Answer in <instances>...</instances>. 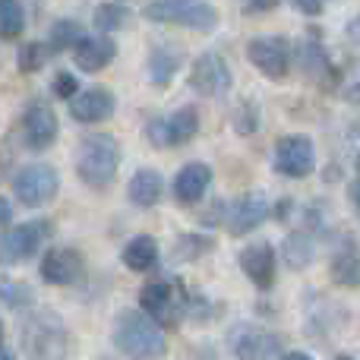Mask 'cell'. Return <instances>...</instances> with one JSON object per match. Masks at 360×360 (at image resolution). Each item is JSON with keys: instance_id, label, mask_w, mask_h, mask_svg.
<instances>
[{"instance_id": "obj_1", "label": "cell", "mask_w": 360, "mask_h": 360, "mask_svg": "<svg viewBox=\"0 0 360 360\" xmlns=\"http://www.w3.org/2000/svg\"><path fill=\"white\" fill-rule=\"evenodd\" d=\"M114 345L127 357H162L165 342L162 326L146 310H120L114 319Z\"/></svg>"}, {"instance_id": "obj_2", "label": "cell", "mask_w": 360, "mask_h": 360, "mask_svg": "<svg viewBox=\"0 0 360 360\" xmlns=\"http://www.w3.org/2000/svg\"><path fill=\"white\" fill-rule=\"evenodd\" d=\"M120 146L111 133H92L76 146V177L92 190H105L117 177Z\"/></svg>"}, {"instance_id": "obj_3", "label": "cell", "mask_w": 360, "mask_h": 360, "mask_svg": "<svg viewBox=\"0 0 360 360\" xmlns=\"http://www.w3.org/2000/svg\"><path fill=\"white\" fill-rule=\"evenodd\" d=\"M149 22L177 25V29L212 32L218 25V10L209 0H149L143 10Z\"/></svg>"}, {"instance_id": "obj_4", "label": "cell", "mask_w": 360, "mask_h": 360, "mask_svg": "<svg viewBox=\"0 0 360 360\" xmlns=\"http://www.w3.org/2000/svg\"><path fill=\"white\" fill-rule=\"evenodd\" d=\"M22 348L32 357H60L67 351V329L51 310H35L19 326Z\"/></svg>"}, {"instance_id": "obj_5", "label": "cell", "mask_w": 360, "mask_h": 360, "mask_svg": "<svg viewBox=\"0 0 360 360\" xmlns=\"http://www.w3.org/2000/svg\"><path fill=\"white\" fill-rule=\"evenodd\" d=\"M57 186H60V177L51 165L35 162L25 165L16 177H13V196L25 205V209H41L51 199L57 196Z\"/></svg>"}, {"instance_id": "obj_6", "label": "cell", "mask_w": 360, "mask_h": 360, "mask_svg": "<svg viewBox=\"0 0 360 360\" xmlns=\"http://www.w3.org/2000/svg\"><path fill=\"white\" fill-rule=\"evenodd\" d=\"M48 237H51V221H44V218L16 224L6 234H0V259L4 262L35 259V253L48 243Z\"/></svg>"}, {"instance_id": "obj_7", "label": "cell", "mask_w": 360, "mask_h": 360, "mask_svg": "<svg viewBox=\"0 0 360 360\" xmlns=\"http://www.w3.org/2000/svg\"><path fill=\"white\" fill-rule=\"evenodd\" d=\"M231 82H234V76H231V67L221 54L205 51V54H199L196 60H193L190 86H193V92H199L202 98H221V95H228Z\"/></svg>"}, {"instance_id": "obj_8", "label": "cell", "mask_w": 360, "mask_h": 360, "mask_svg": "<svg viewBox=\"0 0 360 360\" xmlns=\"http://www.w3.org/2000/svg\"><path fill=\"white\" fill-rule=\"evenodd\" d=\"M199 133V111L196 108H180L171 117H155L146 124V136L155 149H171V146L190 143Z\"/></svg>"}, {"instance_id": "obj_9", "label": "cell", "mask_w": 360, "mask_h": 360, "mask_svg": "<svg viewBox=\"0 0 360 360\" xmlns=\"http://www.w3.org/2000/svg\"><path fill=\"white\" fill-rule=\"evenodd\" d=\"M247 60L269 79H285L291 70V41L281 35H262L247 44Z\"/></svg>"}, {"instance_id": "obj_10", "label": "cell", "mask_w": 360, "mask_h": 360, "mask_svg": "<svg viewBox=\"0 0 360 360\" xmlns=\"http://www.w3.org/2000/svg\"><path fill=\"white\" fill-rule=\"evenodd\" d=\"M272 168L278 171L281 177H291V180L310 177L313 168H316V149H313L310 136H285V139H278Z\"/></svg>"}, {"instance_id": "obj_11", "label": "cell", "mask_w": 360, "mask_h": 360, "mask_svg": "<svg viewBox=\"0 0 360 360\" xmlns=\"http://www.w3.org/2000/svg\"><path fill=\"white\" fill-rule=\"evenodd\" d=\"M38 272H41V278L48 281V285L67 288V285H79L82 281V275H86V262H82V256L76 253L73 247H54L41 256Z\"/></svg>"}, {"instance_id": "obj_12", "label": "cell", "mask_w": 360, "mask_h": 360, "mask_svg": "<svg viewBox=\"0 0 360 360\" xmlns=\"http://www.w3.org/2000/svg\"><path fill=\"white\" fill-rule=\"evenodd\" d=\"M228 345L237 357H285L281 338L259 326H234L228 335Z\"/></svg>"}, {"instance_id": "obj_13", "label": "cell", "mask_w": 360, "mask_h": 360, "mask_svg": "<svg viewBox=\"0 0 360 360\" xmlns=\"http://www.w3.org/2000/svg\"><path fill=\"white\" fill-rule=\"evenodd\" d=\"M269 215H272L269 199L259 196V193H247V196H240L234 205H228V231L234 237H243L259 228Z\"/></svg>"}, {"instance_id": "obj_14", "label": "cell", "mask_w": 360, "mask_h": 360, "mask_svg": "<svg viewBox=\"0 0 360 360\" xmlns=\"http://www.w3.org/2000/svg\"><path fill=\"white\" fill-rule=\"evenodd\" d=\"M22 136H25V146L35 152L48 149L51 143L57 139V117L44 101H35V105L25 108L22 114Z\"/></svg>"}, {"instance_id": "obj_15", "label": "cell", "mask_w": 360, "mask_h": 360, "mask_svg": "<svg viewBox=\"0 0 360 360\" xmlns=\"http://www.w3.org/2000/svg\"><path fill=\"white\" fill-rule=\"evenodd\" d=\"M240 269L259 291H269L275 285V250L272 243L259 240L250 243L247 250H240Z\"/></svg>"}, {"instance_id": "obj_16", "label": "cell", "mask_w": 360, "mask_h": 360, "mask_svg": "<svg viewBox=\"0 0 360 360\" xmlns=\"http://www.w3.org/2000/svg\"><path fill=\"white\" fill-rule=\"evenodd\" d=\"M114 108H117V98L108 89H86L70 98V114L79 124H101L114 114Z\"/></svg>"}, {"instance_id": "obj_17", "label": "cell", "mask_w": 360, "mask_h": 360, "mask_svg": "<svg viewBox=\"0 0 360 360\" xmlns=\"http://www.w3.org/2000/svg\"><path fill=\"white\" fill-rule=\"evenodd\" d=\"M209 186H212V168L205 162H190L177 171L171 190H174V199L180 205H196Z\"/></svg>"}, {"instance_id": "obj_18", "label": "cell", "mask_w": 360, "mask_h": 360, "mask_svg": "<svg viewBox=\"0 0 360 360\" xmlns=\"http://www.w3.org/2000/svg\"><path fill=\"white\" fill-rule=\"evenodd\" d=\"M73 57H76V67L79 70L98 73V70H105L108 63L117 57V44H114L105 32H98V35H82L79 44L73 48Z\"/></svg>"}, {"instance_id": "obj_19", "label": "cell", "mask_w": 360, "mask_h": 360, "mask_svg": "<svg viewBox=\"0 0 360 360\" xmlns=\"http://www.w3.org/2000/svg\"><path fill=\"white\" fill-rule=\"evenodd\" d=\"M162 193H165V180H162L158 171H152V168L136 171V174L130 177V186H127L130 202L139 205V209H152V205H158Z\"/></svg>"}, {"instance_id": "obj_20", "label": "cell", "mask_w": 360, "mask_h": 360, "mask_svg": "<svg viewBox=\"0 0 360 360\" xmlns=\"http://www.w3.org/2000/svg\"><path fill=\"white\" fill-rule=\"evenodd\" d=\"M120 259H124V266L130 269V272H149V269H155V262H158V243H155V237L136 234L124 247Z\"/></svg>"}, {"instance_id": "obj_21", "label": "cell", "mask_w": 360, "mask_h": 360, "mask_svg": "<svg viewBox=\"0 0 360 360\" xmlns=\"http://www.w3.org/2000/svg\"><path fill=\"white\" fill-rule=\"evenodd\" d=\"M174 294H177V288L168 285V281H149V285L139 291V307H143L149 316L162 319L174 310Z\"/></svg>"}, {"instance_id": "obj_22", "label": "cell", "mask_w": 360, "mask_h": 360, "mask_svg": "<svg viewBox=\"0 0 360 360\" xmlns=\"http://www.w3.org/2000/svg\"><path fill=\"white\" fill-rule=\"evenodd\" d=\"M297 60H300V67H304V73H310L313 79H323V76L329 73V60H326V51H323V44H319L316 32H307L304 44L297 48Z\"/></svg>"}, {"instance_id": "obj_23", "label": "cell", "mask_w": 360, "mask_h": 360, "mask_svg": "<svg viewBox=\"0 0 360 360\" xmlns=\"http://www.w3.org/2000/svg\"><path fill=\"white\" fill-rule=\"evenodd\" d=\"M332 281L342 288H360V250L345 247L332 259Z\"/></svg>"}, {"instance_id": "obj_24", "label": "cell", "mask_w": 360, "mask_h": 360, "mask_svg": "<svg viewBox=\"0 0 360 360\" xmlns=\"http://www.w3.org/2000/svg\"><path fill=\"white\" fill-rule=\"evenodd\" d=\"M180 70V54L171 48H155L149 54V79L155 86H168L174 79V73Z\"/></svg>"}, {"instance_id": "obj_25", "label": "cell", "mask_w": 360, "mask_h": 360, "mask_svg": "<svg viewBox=\"0 0 360 360\" xmlns=\"http://www.w3.org/2000/svg\"><path fill=\"white\" fill-rule=\"evenodd\" d=\"M313 253H316V247H313V237L310 234H288L285 237V247H281V256H285V262L291 269H307L313 262Z\"/></svg>"}, {"instance_id": "obj_26", "label": "cell", "mask_w": 360, "mask_h": 360, "mask_svg": "<svg viewBox=\"0 0 360 360\" xmlns=\"http://www.w3.org/2000/svg\"><path fill=\"white\" fill-rule=\"evenodd\" d=\"M86 35L82 25L76 19H60V22L51 25V38H48V48L51 54H60V51H73L79 44V38Z\"/></svg>"}, {"instance_id": "obj_27", "label": "cell", "mask_w": 360, "mask_h": 360, "mask_svg": "<svg viewBox=\"0 0 360 360\" xmlns=\"http://www.w3.org/2000/svg\"><path fill=\"white\" fill-rule=\"evenodd\" d=\"M25 32V10L19 0H0V38L13 41Z\"/></svg>"}, {"instance_id": "obj_28", "label": "cell", "mask_w": 360, "mask_h": 360, "mask_svg": "<svg viewBox=\"0 0 360 360\" xmlns=\"http://www.w3.org/2000/svg\"><path fill=\"white\" fill-rule=\"evenodd\" d=\"M92 25L95 32H105V35H114L117 29L127 25V10L120 4H101L92 16Z\"/></svg>"}, {"instance_id": "obj_29", "label": "cell", "mask_w": 360, "mask_h": 360, "mask_svg": "<svg viewBox=\"0 0 360 360\" xmlns=\"http://www.w3.org/2000/svg\"><path fill=\"white\" fill-rule=\"evenodd\" d=\"M32 288L25 281H13V278H0V304L13 307V310H22V307H32Z\"/></svg>"}, {"instance_id": "obj_30", "label": "cell", "mask_w": 360, "mask_h": 360, "mask_svg": "<svg viewBox=\"0 0 360 360\" xmlns=\"http://www.w3.org/2000/svg\"><path fill=\"white\" fill-rule=\"evenodd\" d=\"M48 54H51L48 44H41V41H25L22 48H19V54H16L19 70H22V73H35V70L44 67Z\"/></svg>"}, {"instance_id": "obj_31", "label": "cell", "mask_w": 360, "mask_h": 360, "mask_svg": "<svg viewBox=\"0 0 360 360\" xmlns=\"http://www.w3.org/2000/svg\"><path fill=\"white\" fill-rule=\"evenodd\" d=\"M79 92V82H76V76L73 73H57L54 76V95L57 98H73V95Z\"/></svg>"}, {"instance_id": "obj_32", "label": "cell", "mask_w": 360, "mask_h": 360, "mask_svg": "<svg viewBox=\"0 0 360 360\" xmlns=\"http://www.w3.org/2000/svg\"><path fill=\"white\" fill-rule=\"evenodd\" d=\"M234 127L240 133H253L256 130V114H253V108H240L237 111V117H234Z\"/></svg>"}, {"instance_id": "obj_33", "label": "cell", "mask_w": 360, "mask_h": 360, "mask_svg": "<svg viewBox=\"0 0 360 360\" xmlns=\"http://www.w3.org/2000/svg\"><path fill=\"white\" fill-rule=\"evenodd\" d=\"M291 6L307 13V16H319V13H323V0H291Z\"/></svg>"}, {"instance_id": "obj_34", "label": "cell", "mask_w": 360, "mask_h": 360, "mask_svg": "<svg viewBox=\"0 0 360 360\" xmlns=\"http://www.w3.org/2000/svg\"><path fill=\"white\" fill-rule=\"evenodd\" d=\"M13 221V202L6 196H0V228H10Z\"/></svg>"}, {"instance_id": "obj_35", "label": "cell", "mask_w": 360, "mask_h": 360, "mask_svg": "<svg viewBox=\"0 0 360 360\" xmlns=\"http://www.w3.org/2000/svg\"><path fill=\"white\" fill-rule=\"evenodd\" d=\"M348 199H351V205H354L357 221H360V177L354 180V184H348Z\"/></svg>"}, {"instance_id": "obj_36", "label": "cell", "mask_w": 360, "mask_h": 360, "mask_svg": "<svg viewBox=\"0 0 360 360\" xmlns=\"http://www.w3.org/2000/svg\"><path fill=\"white\" fill-rule=\"evenodd\" d=\"M278 0H250V13H262V10H272Z\"/></svg>"}, {"instance_id": "obj_37", "label": "cell", "mask_w": 360, "mask_h": 360, "mask_svg": "<svg viewBox=\"0 0 360 360\" xmlns=\"http://www.w3.org/2000/svg\"><path fill=\"white\" fill-rule=\"evenodd\" d=\"M348 38H351L354 44H360V16H354V19L348 22Z\"/></svg>"}, {"instance_id": "obj_38", "label": "cell", "mask_w": 360, "mask_h": 360, "mask_svg": "<svg viewBox=\"0 0 360 360\" xmlns=\"http://www.w3.org/2000/svg\"><path fill=\"white\" fill-rule=\"evenodd\" d=\"M345 95H348L351 101H360V82H354V86H351V89H348V92H345Z\"/></svg>"}, {"instance_id": "obj_39", "label": "cell", "mask_w": 360, "mask_h": 360, "mask_svg": "<svg viewBox=\"0 0 360 360\" xmlns=\"http://www.w3.org/2000/svg\"><path fill=\"white\" fill-rule=\"evenodd\" d=\"M13 357V351L10 348H0V360H10Z\"/></svg>"}, {"instance_id": "obj_40", "label": "cell", "mask_w": 360, "mask_h": 360, "mask_svg": "<svg viewBox=\"0 0 360 360\" xmlns=\"http://www.w3.org/2000/svg\"><path fill=\"white\" fill-rule=\"evenodd\" d=\"M0 342H4V323H0Z\"/></svg>"}, {"instance_id": "obj_41", "label": "cell", "mask_w": 360, "mask_h": 360, "mask_svg": "<svg viewBox=\"0 0 360 360\" xmlns=\"http://www.w3.org/2000/svg\"><path fill=\"white\" fill-rule=\"evenodd\" d=\"M357 177H360V155H357Z\"/></svg>"}]
</instances>
